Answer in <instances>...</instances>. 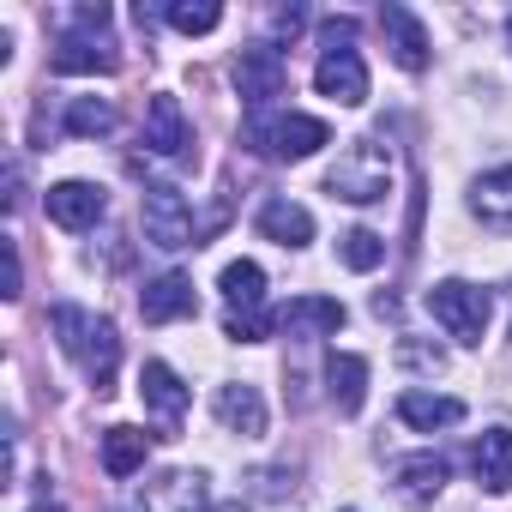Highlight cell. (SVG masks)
Here are the masks:
<instances>
[{
	"label": "cell",
	"instance_id": "1",
	"mask_svg": "<svg viewBox=\"0 0 512 512\" xmlns=\"http://www.w3.org/2000/svg\"><path fill=\"white\" fill-rule=\"evenodd\" d=\"M49 320H55V338H61V350L73 356V368H79L97 392H109V386H115V368H121V338H115V326L97 320V314H85V308H73V302H61Z\"/></svg>",
	"mask_w": 512,
	"mask_h": 512
},
{
	"label": "cell",
	"instance_id": "2",
	"mask_svg": "<svg viewBox=\"0 0 512 512\" xmlns=\"http://www.w3.org/2000/svg\"><path fill=\"white\" fill-rule=\"evenodd\" d=\"M241 139L253 151H266V157H284V163H302L314 157L320 145H332V127L320 115H253L241 127Z\"/></svg>",
	"mask_w": 512,
	"mask_h": 512
},
{
	"label": "cell",
	"instance_id": "3",
	"mask_svg": "<svg viewBox=\"0 0 512 512\" xmlns=\"http://www.w3.org/2000/svg\"><path fill=\"white\" fill-rule=\"evenodd\" d=\"M326 187H332L338 199H350V205H374V199H386V187H392V163H386V151H380L374 139H356V145L332 163Z\"/></svg>",
	"mask_w": 512,
	"mask_h": 512
},
{
	"label": "cell",
	"instance_id": "4",
	"mask_svg": "<svg viewBox=\"0 0 512 512\" xmlns=\"http://www.w3.org/2000/svg\"><path fill=\"white\" fill-rule=\"evenodd\" d=\"M139 217H145V241H151V247H163V253L199 247L193 205H187L175 187H145V193H139Z\"/></svg>",
	"mask_w": 512,
	"mask_h": 512
},
{
	"label": "cell",
	"instance_id": "5",
	"mask_svg": "<svg viewBox=\"0 0 512 512\" xmlns=\"http://www.w3.org/2000/svg\"><path fill=\"white\" fill-rule=\"evenodd\" d=\"M428 314L446 326V338H458V344H482V332H488V296L476 290V284H464V278H446V284H434L428 290Z\"/></svg>",
	"mask_w": 512,
	"mask_h": 512
},
{
	"label": "cell",
	"instance_id": "6",
	"mask_svg": "<svg viewBox=\"0 0 512 512\" xmlns=\"http://www.w3.org/2000/svg\"><path fill=\"white\" fill-rule=\"evenodd\" d=\"M235 91H241L247 109H266L272 97H284V91H290V61H284V49H272V43L241 49V61H235Z\"/></svg>",
	"mask_w": 512,
	"mask_h": 512
},
{
	"label": "cell",
	"instance_id": "7",
	"mask_svg": "<svg viewBox=\"0 0 512 512\" xmlns=\"http://www.w3.org/2000/svg\"><path fill=\"white\" fill-rule=\"evenodd\" d=\"M314 85H320V97H332V103H344V109L368 103V67H362L356 49H326L320 67H314Z\"/></svg>",
	"mask_w": 512,
	"mask_h": 512
},
{
	"label": "cell",
	"instance_id": "8",
	"mask_svg": "<svg viewBox=\"0 0 512 512\" xmlns=\"http://www.w3.org/2000/svg\"><path fill=\"white\" fill-rule=\"evenodd\" d=\"M139 398H145V410L157 416L163 434L181 428V416H187V386H181V374H175L169 362H145V368H139Z\"/></svg>",
	"mask_w": 512,
	"mask_h": 512
},
{
	"label": "cell",
	"instance_id": "9",
	"mask_svg": "<svg viewBox=\"0 0 512 512\" xmlns=\"http://www.w3.org/2000/svg\"><path fill=\"white\" fill-rule=\"evenodd\" d=\"M380 37H386V49H392V61L404 67V73H422L428 67V31H422V19L410 13V7H380Z\"/></svg>",
	"mask_w": 512,
	"mask_h": 512
},
{
	"label": "cell",
	"instance_id": "10",
	"mask_svg": "<svg viewBox=\"0 0 512 512\" xmlns=\"http://www.w3.org/2000/svg\"><path fill=\"white\" fill-rule=\"evenodd\" d=\"M43 205H49V217H55L61 229H97V217L109 211L103 187H91V181H55Z\"/></svg>",
	"mask_w": 512,
	"mask_h": 512
},
{
	"label": "cell",
	"instance_id": "11",
	"mask_svg": "<svg viewBox=\"0 0 512 512\" xmlns=\"http://www.w3.org/2000/svg\"><path fill=\"white\" fill-rule=\"evenodd\" d=\"M193 308H199V296H193V278H181V272H163V278H151V284H145V296H139V314H145L151 326L187 320Z\"/></svg>",
	"mask_w": 512,
	"mask_h": 512
},
{
	"label": "cell",
	"instance_id": "12",
	"mask_svg": "<svg viewBox=\"0 0 512 512\" xmlns=\"http://www.w3.org/2000/svg\"><path fill=\"white\" fill-rule=\"evenodd\" d=\"M187 145H193V133H187L181 103H175V97H151V109H145V151H157V157H181Z\"/></svg>",
	"mask_w": 512,
	"mask_h": 512
},
{
	"label": "cell",
	"instance_id": "13",
	"mask_svg": "<svg viewBox=\"0 0 512 512\" xmlns=\"http://www.w3.org/2000/svg\"><path fill=\"white\" fill-rule=\"evenodd\" d=\"M49 67L55 73H115V49L103 43V31H67Z\"/></svg>",
	"mask_w": 512,
	"mask_h": 512
},
{
	"label": "cell",
	"instance_id": "14",
	"mask_svg": "<svg viewBox=\"0 0 512 512\" xmlns=\"http://www.w3.org/2000/svg\"><path fill=\"white\" fill-rule=\"evenodd\" d=\"M260 235L278 241V247H308L314 241V211L296 205V199H266L260 205Z\"/></svg>",
	"mask_w": 512,
	"mask_h": 512
},
{
	"label": "cell",
	"instance_id": "15",
	"mask_svg": "<svg viewBox=\"0 0 512 512\" xmlns=\"http://www.w3.org/2000/svg\"><path fill=\"white\" fill-rule=\"evenodd\" d=\"M398 416H404L416 434H434V428H458V422H464V404L446 398V392H416V386H410V392L398 398Z\"/></svg>",
	"mask_w": 512,
	"mask_h": 512
},
{
	"label": "cell",
	"instance_id": "16",
	"mask_svg": "<svg viewBox=\"0 0 512 512\" xmlns=\"http://www.w3.org/2000/svg\"><path fill=\"white\" fill-rule=\"evenodd\" d=\"M470 211H476L488 229L512 235V163H506V169H488V175L470 187Z\"/></svg>",
	"mask_w": 512,
	"mask_h": 512
},
{
	"label": "cell",
	"instance_id": "17",
	"mask_svg": "<svg viewBox=\"0 0 512 512\" xmlns=\"http://www.w3.org/2000/svg\"><path fill=\"white\" fill-rule=\"evenodd\" d=\"M217 422L229 434H266V398L253 392V386H217Z\"/></svg>",
	"mask_w": 512,
	"mask_h": 512
},
{
	"label": "cell",
	"instance_id": "18",
	"mask_svg": "<svg viewBox=\"0 0 512 512\" xmlns=\"http://www.w3.org/2000/svg\"><path fill=\"white\" fill-rule=\"evenodd\" d=\"M326 386H332V404H338L344 416H356L362 398H368V362L350 356V350H332V356H326Z\"/></svg>",
	"mask_w": 512,
	"mask_h": 512
},
{
	"label": "cell",
	"instance_id": "19",
	"mask_svg": "<svg viewBox=\"0 0 512 512\" xmlns=\"http://www.w3.org/2000/svg\"><path fill=\"white\" fill-rule=\"evenodd\" d=\"M470 464H476V482H482V488L506 494V488H512V434H506V428H488V434L476 440Z\"/></svg>",
	"mask_w": 512,
	"mask_h": 512
},
{
	"label": "cell",
	"instance_id": "20",
	"mask_svg": "<svg viewBox=\"0 0 512 512\" xmlns=\"http://www.w3.org/2000/svg\"><path fill=\"white\" fill-rule=\"evenodd\" d=\"M217 284H223V302H229L235 314H260V308H266V272L253 266V260H229Z\"/></svg>",
	"mask_w": 512,
	"mask_h": 512
},
{
	"label": "cell",
	"instance_id": "21",
	"mask_svg": "<svg viewBox=\"0 0 512 512\" xmlns=\"http://www.w3.org/2000/svg\"><path fill=\"white\" fill-rule=\"evenodd\" d=\"M278 326H290V332H338L344 326V302H332V296H296L290 308H278Z\"/></svg>",
	"mask_w": 512,
	"mask_h": 512
},
{
	"label": "cell",
	"instance_id": "22",
	"mask_svg": "<svg viewBox=\"0 0 512 512\" xmlns=\"http://www.w3.org/2000/svg\"><path fill=\"white\" fill-rule=\"evenodd\" d=\"M139 464H145V434L127 428V422H115V428L103 434V470H109V476H133Z\"/></svg>",
	"mask_w": 512,
	"mask_h": 512
},
{
	"label": "cell",
	"instance_id": "23",
	"mask_svg": "<svg viewBox=\"0 0 512 512\" xmlns=\"http://www.w3.org/2000/svg\"><path fill=\"white\" fill-rule=\"evenodd\" d=\"M398 482H404L410 500H428V494L446 488V458H440V452H416V458L398 464Z\"/></svg>",
	"mask_w": 512,
	"mask_h": 512
},
{
	"label": "cell",
	"instance_id": "24",
	"mask_svg": "<svg viewBox=\"0 0 512 512\" xmlns=\"http://www.w3.org/2000/svg\"><path fill=\"white\" fill-rule=\"evenodd\" d=\"M169 25H175L181 37H205V31L223 25V7H217V0H175V7H169Z\"/></svg>",
	"mask_w": 512,
	"mask_h": 512
},
{
	"label": "cell",
	"instance_id": "25",
	"mask_svg": "<svg viewBox=\"0 0 512 512\" xmlns=\"http://www.w3.org/2000/svg\"><path fill=\"white\" fill-rule=\"evenodd\" d=\"M115 127V109L109 103H97V97H73L67 103V133L73 139H97V133H109Z\"/></svg>",
	"mask_w": 512,
	"mask_h": 512
},
{
	"label": "cell",
	"instance_id": "26",
	"mask_svg": "<svg viewBox=\"0 0 512 512\" xmlns=\"http://www.w3.org/2000/svg\"><path fill=\"white\" fill-rule=\"evenodd\" d=\"M338 253H344V266H350V272H374V266L386 260V241H380L374 229H350V235L338 241Z\"/></svg>",
	"mask_w": 512,
	"mask_h": 512
},
{
	"label": "cell",
	"instance_id": "27",
	"mask_svg": "<svg viewBox=\"0 0 512 512\" xmlns=\"http://www.w3.org/2000/svg\"><path fill=\"white\" fill-rule=\"evenodd\" d=\"M272 326H278V314H266V308H260V314H235V308L223 314V332H229L235 344H260Z\"/></svg>",
	"mask_w": 512,
	"mask_h": 512
},
{
	"label": "cell",
	"instance_id": "28",
	"mask_svg": "<svg viewBox=\"0 0 512 512\" xmlns=\"http://www.w3.org/2000/svg\"><path fill=\"white\" fill-rule=\"evenodd\" d=\"M320 37H326V49H350L356 43V19H326Z\"/></svg>",
	"mask_w": 512,
	"mask_h": 512
},
{
	"label": "cell",
	"instance_id": "29",
	"mask_svg": "<svg viewBox=\"0 0 512 512\" xmlns=\"http://www.w3.org/2000/svg\"><path fill=\"white\" fill-rule=\"evenodd\" d=\"M398 356H404V362H416V368H434V374H440V350H422V344H404Z\"/></svg>",
	"mask_w": 512,
	"mask_h": 512
},
{
	"label": "cell",
	"instance_id": "30",
	"mask_svg": "<svg viewBox=\"0 0 512 512\" xmlns=\"http://www.w3.org/2000/svg\"><path fill=\"white\" fill-rule=\"evenodd\" d=\"M7 296H19V247L7 241Z\"/></svg>",
	"mask_w": 512,
	"mask_h": 512
},
{
	"label": "cell",
	"instance_id": "31",
	"mask_svg": "<svg viewBox=\"0 0 512 512\" xmlns=\"http://www.w3.org/2000/svg\"><path fill=\"white\" fill-rule=\"evenodd\" d=\"M31 512H61V506H31Z\"/></svg>",
	"mask_w": 512,
	"mask_h": 512
},
{
	"label": "cell",
	"instance_id": "32",
	"mask_svg": "<svg viewBox=\"0 0 512 512\" xmlns=\"http://www.w3.org/2000/svg\"><path fill=\"white\" fill-rule=\"evenodd\" d=\"M344 512H356V506H344Z\"/></svg>",
	"mask_w": 512,
	"mask_h": 512
}]
</instances>
